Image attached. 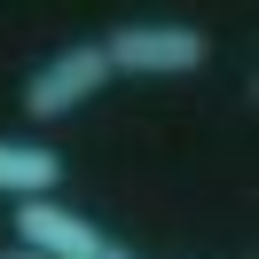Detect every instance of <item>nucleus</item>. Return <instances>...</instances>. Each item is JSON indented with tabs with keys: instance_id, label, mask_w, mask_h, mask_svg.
Returning <instances> with one entry per match:
<instances>
[{
	"instance_id": "nucleus-1",
	"label": "nucleus",
	"mask_w": 259,
	"mask_h": 259,
	"mask_svg": "<svg viewBox=\"0 0 259 259\" xmlns=\"http://www.w3.org/2000/svg\"><path fill=\"white\" fill-rule=\"evenodd\" d=\"M102 63H110V79H196V71L212 63V32H196V24L181 16H149V24H110L102 32Z\"/></svg>"
},
{
	"instance_id": "nucleus-2",
	"label": "nucleus",
	"mask_w": 259,
	"mask_h": 259,
	"mask_svg": "<svg viewBox=\"0 0 259 259\" xmlns=\"http://www.w3.org/2000/svg\"><path fill=\"white\" fill-rule=\"evenodd\" d=\"M110 87V63H102V39H71V48H55L48 63L24 79V118L32 126H55V118H71V110H87V102Z\"/></svg>"
},
{
	"instance_id": "nucleus-3",
	"label": "nucleus",
	"mask_w": 259,
	"mask_h": 259,
	"mask_svg": "<svg viewBox=\"0 0 259 259\" xmlns=\"http://www.w3.org/2000/svg\"><path fill=\"white\" fill-rule=\"evenodd\" d=\"M95 243H102V228L79 204H63V196L16 204V251H32V259H95Z\"/></svg>"
},
{
	"instance_id": "nucleus-4",
	"label": "nucleus",
	"mask_w": 259,
	"mask_h": 259,
	"mask_svg": "<svg viewBox=\"0 0 259 259\" xmlns=\"http://www.w3.org/2000/svg\"><path fill=\"white\" fill-rule=\"evenodd\" d=\"M55 189H63V157H55L48 142H16V134H0V196L32 204V196H55Z\"/></svg>"
},
{
	"instance_id": "nucleus-5",
	"label": "nucleus",
	"mask_w": 259,
	"mask_h": 259,
	"mask_svg": "<svg viewBox=\"0 0 259 259\" xmlns=\"http://www.w3.org/2000/svg\"><path fill=\"white\" fill-rule=\"evenodd\" d=\"M95 259H142V251H134V243H118V236H102V243H95Z\"/></svg>"
},
{
	"instance_id": "nucleus-6",
	"label": "nucleus",
	"mask_w": 259,
	"mask_h": 259,
	"mask_svg": "<svg viewBox=\"0 0 259 259\" xmlns=\"http://www.w3.org/2000/svg\"><path fill=\"white\" fill-rule=\"evenodd\" d=\"M0 259H32V251H0Z\"/></svg>"
}]
</instances>
